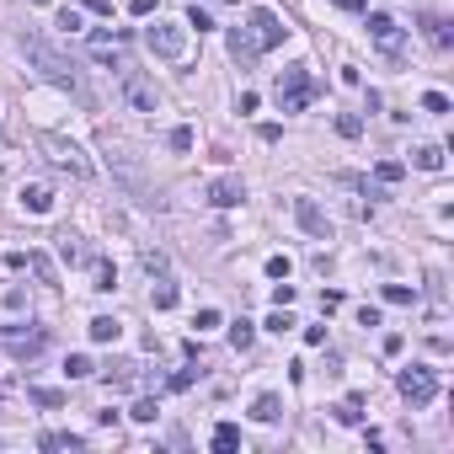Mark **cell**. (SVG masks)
Listing matches in <instances>:
<instances>
[{
	"label": "cell",
	"mask_w": 454,
	"mask_h": 454,
	"mask_svg": "<svg viewBox=\"0 0 454 454\" xmlns=\"http://www.w3.org/2000/svg\"><path fill=\"white\" fill-rule=\"evenodd\" d=\"M22 54H27L33 70H43V81L64 86V91H81V70H75V59H70V54H59L43 33H22Z\"/></svg>",
	"instance_id": "1"
},
{
	"label": "cell",
	"mask_w": 454,
	"mask_h": 454,
	"mask_svg": "<svg viewBox=\"0 0 454 454\" xmlns=\"http://www.w3.org/2000/svg\"><path fill=\"white\" fill-rule=\"evenodd\" d=\"M37 150H43V161H48L54 171H64V177H75V182L91 177V161H86V156H81V144L64 139V134L43 129V134H37Z\"/></svg>",
	"instance_id": "2"
},
{
	"label": "cell",
	"mask_w": 454,
	"mask_h": 454,
	"mask_svg": "<svg viewBox=\"0 0 454 454\" xmlns=\"http://www.w3.org/2000/svg\"><path fill=\"white\" fill-rule=\"evenodd\" d=\"M144 48H150L156 59L177 64L182 54H187V27H182V22H150V27H144Z\"/></svg>",
	"instance_id": "3"
},
{
	"label": "cell",
	"mask_w": 454,
	"mask_h": 454,
	"mask_svg": "<svg viewBox=\"0 0 454 454\" xmlns=\"http://www.w3.org/2000/svg\"><path fill=\"white\" fill-rule=\"evenodd\" d=\"M395 385H401V395H407L412 407H428L433 395H438V374L422 369V363H407V369L395 374Z\"/></svg>",
	"instance_id": "4"
},
{
	"label": "cell",
	"mask_w": 454,
	"mask_h": 454,
	"mask_svg": "<svg viewBox=\"0 0 454 454\" xmlns=\"http://www.w3.org/2000/svg\"><path fill=\"white\" fill-rule=\"evenodd\" d=\"M246 33H251V43H257V54H267V48H278L289 37V27L278 22V11H267V6H257V11L246 16Z\"/></svg>",
	"instance_id": "5"
},
{
	"label": "cell",
	"mask_w": 454,
	"mask_h": 454,
	"mask_svg": "<svg viewBox=\"0 0 454 454\" xmlns=\"http://www.w3.org/2000/svg\"><path fill=\"white\" fill-rule=\"evenodd\" d=\"M310 96H315L310 70H284V75H278V107H284V112H299Z\"/></svg>",
	"instance_id": "6"
},
{
	"label": "cell",
	"mask_w": 454,
	"mask_h": 454,
	"mask_svg": "<svg viewBox=\"0 0 454 454\" xmlns=\"http://www.w3.org/2000/svg\"><path fill=\"white\" fill-rule=\"evenodd\" d=\"M118 86H123V96H129V107H139V112H156V107H161V91L144 81L139 70H123Z\"/></svg>",
	"instance_id": "7"
},
{
	"label": "cell",
	"mask_w": 454,
	"mask_h": 454,
	"mask_svg": "<svg viewBox=\"0 0 454 454\" xmlns=\"http://www.w3.org/2000/svg\"><path fill=\"white\" fill-rule=\"evenodd\" d=\"M294 219H299V230H305V235L332 240V219L321 214V204H315V198H294Z\"/></svg>",
	"instance_id": "8"
},
{
	"label": "cell",
	"mask_w": 454,
	"mask_h": 454,
	"mask_svg": "<svg viewBox=\"0 0 454 454\" xmlns=\"http://www.w3.org/2000/svg\"><path fill=\"white\" fill-rule=\"evenodd\" d=\"M369 37L374 43L385 48V54H401V43H407V37H401V27H395V16H385V11H369Z\"/></svg>",
	"instance_id": "9"
},
{
	"label": "cell",
	"mask_w": 454,
	"mask_h": 454,
	"mask_svg": "<svg viewBox=\"0 0 454 454\" xmlns=\"http://www.w3.org/2000/svg\"><path fill=\"white\" fill-rule=\"evenodd\" d=\"M0 342H6V353H11V359L33 363L37 353H43V342H48V337H43V332H0Z\"/></svg>",
	"instance_id": "10"
},
{
	"label": "cell",
	"mask_w": 454,
	"mask_h": 454,
	"mask_svg": "<svg viewBox=\"0 0 454 454\" xmlns=\"http://www.w3.org/2000/svg\"><path fill=\"white\" fill-rule=\"evenodd\" d=\"M240 198H246V182H240V177H214V182H209V204H214V209H235Z\"/></svg>",
	"instance_id": "11"
},
{
	"label": "cell",
	"mask_w": 454,
	"mask_h": 454,
	"mask_svg": "<svg viewBox=\"0 0 454 454\" xmlns=\"http://www.w3.org/2000/svg\"><path fill=\"white\" fill-rule=\"evenodd\" d=\"M230 59H235L240 70H251V64H257V43H251L246 27H230Z\"/></svg>",
	"instance_id": "12"
},
{
	"label": "cell",
	"mask_w": 454,
	"mask_h": 454,
	"mask_svg": "<svg viewBox=\"0 0 454 454\" xmlns=\"http://www.w3.org/2000/svg\"><path fill=\"white\" fill-rule=\"evenodd\" d=\"M22 209L27 214H48V209H54V192H48L43 182H27L22 187Z\"/></svg>",
	"instance_id": "13"
},
{
	"label": "cell",
	"mask_w": 454,
	"mask_h": 454,
	"mask_svg": "<svg viewBox=\"0 0 454 454\" xmlns=\"http://www.w3.org/2000/svg\"><path fill=\"white\" fill-rule=\"evenodd\" d=\"M86 332H91V342H118V337H123V321H118V315H91V326H86Z\"/></svg>",
	"instance_id": "14"
},
{
	"label": "cell",
	"mask_w": 454,
	"mask_h": 454,
	"mask_svg": "<svg viewBox=\"0 0 454 454\" xmlns=\"http://www.w3.org/2000/svg\"><path fill=\"white\" fill-rule=\"evenodd\" d=\"M412 166L417 171H443V150L438 144H417V150H412Z\"/></svg>",
	"instance_id": "15"
},
{
	"label": "cell",
	"mask_w": 454,
	"mask_h": 454,
	"mask_svg": "<svg viewBox=\"0 0 454 454\" xmlns=\"http://www.w3.org/2000/svg\"><path fill=\"white\" fill-rule=\"evenodd\" d=\"M251 417L257 422H278L284 417V401H278V395H257V401H251Z\"/></svg>",
	"instance_id": "16"
},
{
	"label": "cell",
	"mask_w": 454,
	"mask_h": 454,
	"mask_svg": "<svg viewBox=\"0 0 454 454\" xmlns=\"http://www.w3.org/2000/svg\"><path fill=\"white\" fill-rule=\"evenodd\" d=\"M27 401H33V407H43V412H59V407H64V390H48V385H33V390H27Z\"/></svg>",
	"instance_id": "17"
},
{
	"label": "cell",
	"mask_w": 454,
	"mask_h": 454,
	"mask_svg": "<svg viewBox=\"0 0 454 454\" xmlns=\"http://www.w3.org/2000/svg\"><path fill=\"white\" fill-rule=\"evenodd\" d=\"M337 422H342V428H359L363 422V395H347L342 407H337Z\"/></svg>",
	"instance_id": "18"
},
{
	"label": "cell",
	"mask_w": 454,
	"mask_h": 454,
	"mask_svg": "<svg viewBox=\"0 0 454 454\" xmlns=\"http://www.w3.org/2000/svg\"><path fill=\"white\" fill-rule=\"evenodd\" d=\"M27 267L37 273V284H59V273H54V262H48L43 251H27Z\"/></svg>",
	"instance_id": "19"
},
{
	"label": "cell",
	"mask_w": 454,
	"mask_h": 454,
	"mask_svg": "<svg viewBox=\"0 0 454 454\" xmlns=\"http://www.w3.org/2000/svg\"><path fill=\"white\" fill-rule=\"evenodd\" d=\"M37 449H86V438H75V433H43Z\"/></svg>",
	"instance_id": "20"
},
{
	"label": "cell",
	"mask_w": 454,
	"mask_h": 454,
	"mask_svg": "<svg viewBox=\"0 0 454 454\" xmlns=\"http://www.w3.org/2000/svg\"><path fill=\"white\" fill-rule=\"evenodd\" d=\"M91 273H96V284H91V289H102V294H112V289H118V273H112V262H102V257H96Z\"/></svg>",
	"instance_id": "21"
},
{
	"label": "cell",
	"mask_w": 454,
	"mask_h": 454,
	"mask_svg": "<svg viewBox=\"0 0 454 454\" xmlns=\"http://www.w3.org/2000/svg\"><path fill=\"white\" fill-rule=\"evenodd\" d=\"M64 374H70V380H91V374H96V363L86 359V353H70V359H64Z\"/></svg>",
	"instance_id": "22"
},
{
	"label": "cell",
	"mask_w": 454,
	"mask_h": 454,
	"mask_svg": "<svg viewBox=\"0 0 454 454\" xmlns=\"http://www.w3.org/2000/svg\"><path fill=\"white\" fill-rule=\"evenodd\" d=\"M107 390H123V385H134V363H107Z\"/></svg>",
	"instance_id": "23"
},
{
	"label": "cell",
	"mask_w": 454,
	"mask_h": 454,
	"mask_svg": "<svg viewBox=\"0 0 454 454\" xmlns=\"http://www.w3.org/2000/svg\"><path fill=\"white\" fill-rule=\"evenodd\" d=\"M235 443H240V428H235V422H219V428H214V449H219V454H230Z\"/></svg>",
	"instance_id": "24"
},
{
	"label": "cell",
	"mask_w": 454,
	"mask_h": 454,
	"mask_svg": "<svg viewBox=\"0 0 454 454\" xmlns=\"http://www.w3.org/2000/svg\"><path fill=\"white\" fill-rule=\"evenodd\" d=\"M251 337H257V326H251V321H235V326H230V347H235V353H246Z\"/></svg>",
	"instance_id": "25"
},
{
	"label": "cell",
	"mask_w": 454,
	"mask_h": 454,
	"mask_svg": "<svg viewBox=\"0 0 454 454\" xmlns=\"http://www.w3.org/2000/svg\"><path fill=\"white\" fill-rule=\"evenodd\" d=\"M385 305H417V289H407V284H385Z\"/></svg>",
	"instance_id": "26"
},
{
	"label": "cell",
	"mask_w": 454,
	"mask_h": 454,
	"mask_svg": "<svg viewBox=\"0 0 454 454\" xmlns=\"http://www.w3.org/2000/svg\"><path fill=\"white\" fill-rule=\"evenodd\" d=\"M129 417H134V422H156V417H161V407L150 401V395H139V401L129 407Z\"/></svg>",
	"instance_id": "27"
},
{
	"label": "cell",
	"mask_w": 454,
	"mask_h": 454,
	"mask_svg": "<svg viewBox=\"0 0 454 454\" xmlns=\"http://www.w3.org/2000/svg\"><path fill=\"white\" fill-rule=\"evenodd\" d=\"M150 299H156V310H171V305H177V284H171V278H161Z\"/></svg>",
	"instance_id": "28"
},
{
	"label": "cell",
	"mask_w": 454,
	"mask_h": 454,
	"mask_svg": "<svg viewBox=\"0 0 454 454\" xmlns=\"http://www.w3.org/2000/svg\"><path fill=\"white\" fill-rule=\"evenodd\" d=\"M422 112L443 118V112H449V96H443V91H422Z\"/></svg>",
	"instance_id": "29"
},
{
	"label": "cell",
	"mask_w": 454,
	"mask_h": 454,
	"mask_svg": "<svg viewBox=\"0 0 454 454\" xmlns=\"http://www.w3.org/2000/svg\"><path fill=\"white\" fill-rule=\"evenodd\" d=\"M374 177H380L385 187H390V182H401V177H407V166H401V161H380V166H374Z\"/></svg>",
	"instance_id": "30"
},
{
	"label": "cell",
	"mask_w": 454,
	"mask_h": 454,
	"mask_svg": "<svg viewBox=\"0 0 454 454\" xmlns=\"http://www.w3.org/2000/svg\"><path fill=\"white\" fill-rule=\"evenodd\" d=\"M54 240H59V257H64V262H81V257H86V251H81V240H75L70 230H64V235H54Z\"/></svg>",
	"instance_id": "31"
},
{
	"label": "cell",
	"mask_w": 454,
	"mask_h": 454,
	"mask_svg": "<svg viewBox=\"0 0 454 454\" xmlns=\"http://www.w3.org/2000/svg\"><path fill=\"white\" fill-rule=\"evenodd\" d=\"M192 326H198V332H214V326H225V315H219L214 305H204V310L192 315Z\"/></svg>",
	"instance_id": "32"
},
{
	"label": "cell",
	"mask_w": 454,
	"mask_h": 454,
	"mask_svg": "<svg viewBox=\"0 0 454 454\" xmlns=\"http://www.w3.org/2000/svg\"><path fill=\"white\" fill-rule=\"evenodd\" d=\"M428 37H433V43H438V48H449V43H454L449 22H438V16H428Z\"/></svg>",
	"instance_id": "33"
},
{
	"label": "cell",
	"mask_w": 454,
	"mask_h": 454,
	"mask_svg": "<svg viewBox=\"0 0 454 454\" xmlns=\"http://www.w3.org/2000/svg\"><path fill=\"white\" fill-rule=\"evenodd\" d=\"M171 150H177V156H187V150H192V129H187V123L171 129Z\"/></svg>",
	"instance_id": "34"
},
{
	"label": "cell",
	"mask_w": 454,
	"mask_h": 454,
	"mask_svg": "<svg viewBox=\"0 0 454 454\" xmlns=\"http://www.w3.org/2000/svg\"><path fill=\"white\" fill-rule=\"evenodd\" d=\"M187 27H198V33H209V27H214V16H209L204 6H192V11H187Z\"/></svg>",
	"instance_id": "35"
},
{
	"label": "cell",
	"mask_w": 454,
	"mask_h": 454,
	"mask_svg": "<svg viewBox=\"0 0 454 454\" xmlns=\"http://www.w3.org/2000/svg\"><path fill=\"white\" fill-rule=\"evenodd\" d=\"M289 326H294V315H289V310H284V305H278V310H273V315H267V332H289Z\"/></svg>",
	"instance_id": "36"
},
{
	"label": "cell",
	"mask_w": 454,
	"mask_h": 454,
	"mask_svg": "<svg viewBox=\"0 0 454 454\" xmlns=\"http://www.w3.org/2000/svg\"><path fill=\"white\" fill-rule=\"evenodd\" d=\"M198 374H204V369H177V374H171V380H166V385H171V390H187V385H192V380H198Z\"/></svg>",
	"instance_id": "37"
},
{
	"label": "cell",
	"mask_w": 454,
	"mask_h": 454,
	"mask_svg": "<svg viewBox=\"0 0 454 454\" xmlns=\"http://www.w3.org/2000/svg\"><path fill=\"white\" fill-rule=\"evenodd\" d=\"M337 134H342V139H359L363 123H359V118H337Z\"/></svg>",
	"instance_id": "38"
},
{
	"label": "cell",
	"mask_w": 454,
	"mask_h": 454,
	"mask_svg": "<svg viewBox=\"0 0 454 454\" xmlns=\"http://www.w3.org/2000/svg\"><path fill=\"white\" fill-rule=\"evenodd\" d=\"M289 267H294L289 257H267V278H289Z\"/></svg>",
	"instance_id": "39"
},
{
	"label": "cell",
	"mask_w": 454,
	"mask_h": 454,
	"mask_svg": "<svg viewBox=\"0 0 454 454\" xmlns=\"http://www.w3.org/2000/svg\"><path fill=\"white\" fill-rule=\"evenodd\" d=\"M59 27H64V33H81V11H70V6H64V11H59Z\"/></svg>",
	"instance_id": "40"
},
{
	"label": "cell",
	"mask_w": 454,
	"mask_h": 454,
	"mask_svg": "<svg viewBox=\"0 0 454 454\" xmlns=\"http://www.w3.org/2000/svg\"><path fill=\"white\" fill-rule=\"evenodd\" d=\"M273 305H294V284H289V278L273 289Z\"/></svg>",
	"instance_id": "41"
},
{
	"label": "cell",
	"mask_w": 454,
	"mask_h": 454,
	"mask_svg": "<svg viewBox=\"0 0 454 454\" xmlns=\"http://www.w3.org/2000/svg\"><path fill=\"white\" fill-rule=\"evenodd\" d=\"M144 273H166V257H161V251H144Z\"/></svg>",
	"instance_id": "42"
},
{
	"label": "cell",
	"mask_w": 454,
	"mask_h": 454,
	"mask_svg": "<svg viewBox=\"0 0 454 454\" xmlns=\"http://www.w3.org/2000/svg\"><path fill=\"white\" fill-rule=\"evenodd\" d=\"M359 326H380V310H374V305H359Z\"/></svg>",
	"instance_id": "43"
},
{
	"label": "cell",
	"mask_w": 454,
	"mask_h": 454,
	"mask_svg": "<svg viewBox=\"0 0 454 454\" xmlns=\"http://www.w3.org/2000/svg\"><path fill=\"white\" fill-rule=\"evenodd\" d=\"M86 11L91 16H112V0H86Z\"/></svg>",
	"instance_id": "44"
},
{
	"label": "cell",
	"mask_w": 454,
	"mask_h": 454,
	"mask_svg": "<svg viewBox=\"0 0 454 454\" xmlns=\"http://www.w3.org/2000/svg\"><path fill=\"white\" fill-rule=\"evenodd\" d=\"M337 11H369V0H332Z\"/></svg>",
	"instance_id": "45"
},
{
	"label": "cell",
	"mask_w": 454,
	"mask_h": 454,
	"mask_svg": "<svg viewBox=\"0 0 454 454\" xmlns=\"http://www.w3.org/2000/svg\"><path fill=\"white\" fill-rule=\"evenodd\" d=\"M129 11L134 16H150V11H156V0H129Z\"/></svg>",
	"instance_id": "46"
},
{
	"label": "cell",
	"mask_w": 454,
	"mask_h": 454,
	"mask_svg": "<svg viewBox=\"0 0 454 454\" xmlns=\"http://www.w3.org/2000/svg\"><path fill=\"white\" fill-rule=\"evenodd\" d=\"M33 6H48V0H33Z\"/></svg>",
	"instance_id": "47"
}]
</instances>
